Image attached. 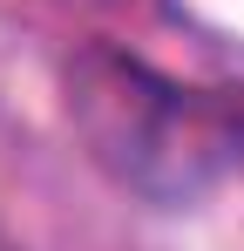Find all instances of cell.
<instances>
[{"label": "cell", "mask_w": 244, "mask_h": 251, "mask_svg": "<svg viewBox=\"0 0 244 251\" xmlns=\"http://www.w3.org/2000/svg\"><path fill=\"white\" fill-rule=\"evenodd\" d=\"M68 123L122 190L149 204H197L244 163V109L156 75L122 48L68 61Z\"/></svg>", "instance_id": "obj_1"}, {"label": "cell", "mask_w": 244, "mask_h": 251, "mask_svg": "<svg viewBox=\"0 0 244 251\" xmlns=\"http://www.w3.org/2000/svg\"><path fill=\"white\" fill-rule=\"evenodd\" d=\"M0 251H21V245H14V238H7V231H0Z\"/></svg>", "instance_id": "obj_2"}]
</instances>
